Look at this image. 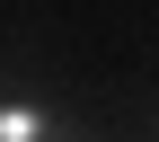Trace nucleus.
Here are the masks:
<instances>
[{"label": "nucleus", "mask_w": 159, "mask_h": 142, "mask_svg": "<svg viewBox=\"0 0 159 142\" xmlns=\"http://www.w3.org/2000/svg\"><path fill=\"white\" fill-rule=\"evenodd\" d=\"M44 107H0V142H44Z\"/></svg>", "instance_id": "nucleus-1"}]
</instances>
